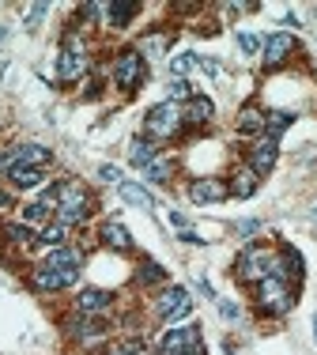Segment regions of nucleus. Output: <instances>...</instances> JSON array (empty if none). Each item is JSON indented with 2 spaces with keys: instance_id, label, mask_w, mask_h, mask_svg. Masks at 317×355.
Masks as SVG:
<instances>
[{
  "instance_id": "obj_3",
  "label": "nucleus",
  "mask_w": 317,
  "mask_h": 355,
  "mask_svg": "<svg viewBox=\"0 0 317 355\" xmlns=\"http://www.w3.org/2000/svg\"><path fill=\"white\" fill-rule=\"evenodd\" d=\"M257 306L268 314H287L291 306H295V295H291L287 280L283 276H265L261 284H257Z\"/></svg>"
},
{
  "instance_id": "obj_22",
  "label": "nucleus",
  "mask_w": 317,
  "mask_h": 355,
  "mask_svg": "<svg viewBox=\"0 0 317 355\" xmlns=\"http://www.w3.org/2000/svg\"><path fill=\"white\" fill-rule=\"evenodd\" d=\"M106 15H110V27H125V23L136 15V4L133 0H117V4L106 8Z\"/></svg>"
},
{
  "instance_id": "obj_29",
  "label": "nucleus",
  "mask_w": 317,
  "mask_h": 355,
  "mask_svg": "<svg viewBox=\"0 0 317 355\" xmlns=\"http://www.w3.org/2000/svg\"><path fill=\"white\" fill-rule=\"evenodd\" d=\"M162 280H166V269H162V265H155V261L140 265V284H162Z\"/></svg>"
},
{
  "instance_id": "obj_35",
  "label": "nucleus",
  "mask_w": 317,
  "mask_h": 355,
  "mask_svg": "<svg viewBox=\"0 0 317 355\" xmlns=\"http://www.w3.org/2000/svg\"><path fill=\"white\" fill-rule=\"evenodd\" d=\"M219 314H223L227 321H238V318H242L238 303H231V298H219Z\"/></svg>"
},
{
  "instance_id": "obj_43",
  "label": "nucleus",
  "mask_w": 317,
  "mask_h": 355,
  "mask_svg": "<svg viewBox=\"0 0 317 355\" xmlns=\"http://www.w3.org/2000/svg\"><path fill=\"white\" fill-rule=\"evenodd\" d=\"M0 208H12V197H8L4 189H0Z\"/></svg>"
},
{
  "instance_id": "obj_46",
  "label": "nucleus",
  "mask_w": 317,
  "mask_h": 355,
  "mask_svg": "<svg viewBox=\"0 0 317 355\" xmlns=\"http://www.w3.org/2000/svg\"><path fill=\"white\" fill-rule=\"evenodd\" d=\"M314 340H317V318H314Z\"/></svg>"
},
{
  "instance_id": "obj_40",
  "label": "nucleus",
  "mask_w": 317,
  "mask_h": 355,
  "mask_svg": "<svg viewBox=\"0 0 317 355\" xmlns=\"http://www.w3.org/2000/svg\"><path fill=\"white\" fill-rule=\"evenodd\" d=\"M197 64L208 72V76H219V64H215V61H208V57H197Z\"/></svg>"
},
{
  "instance_id": "obj_33",
  "label": "nucleus",
  "mask_w": 317,
  "mask_h": 355,
  "mask_svg": "<svg viewBox=\"0 0 317 355\" xmlns=\"http://www.w3.org/2000/svg\"><path fill=\"white\" fill-rule=\"evenodd\" d=\"M4 235L12 238V242H35L30 227H23V223H4Z\"/></svg>"
},
{
  "instance_id": "obj_4",
  "label": "nucleus",
  "mask_w": 317,
  "mask_h": 355,
  "mask_svg": "<svg viewBox=\"0 0 317 355\" xmlns=\"http://www.w3.org/2000/svg\"><path fill=\"white\" fill-rule=\"evenodd\" d=\"M53 151L42 148V144H23V148H8L4 155H0V171L12 174L15 166H27V171H42V166H50Z\"/></svg>"
},
{
  "instance_id": "obj_31",
  "label": "nucleus",
  "mask_w": 317,
  "mask_h": 355,
  "mask_svg": "<svg viewBox=\"0 0 317 355\" xmlns=\"http://www.w3.org/2000/svg\"><path fill=\"white\" fill-rule=\"evenodd\" d=\"M177 99H182V102L193 99V84H189V79H174V84H170V102H177Z\"/></svg>"
},
{
  "instance_id": "obj_41",
  "label": "nucleus",
  "mask_w": 317,
  "mask_h": 355,
  "mask_svg": "<svg viewBox=\"0 0 317 355\" xmlns=\"http://www.w3.org/2000/svg\"><path fill=\"white\" fill-rule=\"evenodd\" d=\"M170 223H174V227H182V231H189V220H185L182 212H170Z\"/></svg>"
},
{
  "instance_id": "obj_45",
  "label": "nucleus",
  "mask_w": 317,
  "mask_h": 355,
  "mask_svg": "<svg viewBox=\"0 0 317 355\" xmlns=\"http://www.w3.org/2000/svg\"><path fill=\"white\" fill-rule=\"evenodd\" d=\"M4 38H8V27H0V46H4Z\"/></svg>"
},
{
  "instance_id": "obj_28",
  "label": "nucleus",
  "mask_w": 317,
  "mask_h": 355,
  "mask_svg": "<svg viewBox=\"0 0 317 355\" xmlns=\"http://www.w3.org/2000/svg\"><path fill=\"white\" fill-rule=\"evenodd\" d=\"M64 235H68V227H64V223H53V227H46L42 231V246H50V249H61L64 246Z\"/></svg>"
},
{
  "instance_id": "obj_12",
  "label": "nucleus",
  "mask_w": 317,
  "mask_h": 355,
  "mask_svg": "<svg viewBox=\"0 0 317 355\" xmlns=\"http://www.w3.org/2000/svg\"><path fill=\"white\" fill-rule=\"evenodd\" d=\"M276 155H280V148H276V140L268 136V140H261L253 151H249V171H253L257 178L268 174V171L276 166Z\"/></svg>"
},
{
  "instance_id": "obj_13",
  "label": "nucleus",
  "mask_w": 317,
  "mask_h": 355,
  "mask_svg": "<svg viewBox=\"0 0 317 355\" xmlns=\"http://www.w3.org/2000/svg\"><path fill=\"white\" fill-rule=\"evenodd\" d=\"M291 53H295V38H291V35H272V38L265 42V64H268V68L283 64Z\"/></svg>"
},
{
  "instance_id": "obj_5",
  "label": "nucleus",
  "mask_w": 317,
  "mask_h": 355,
  "mask_svg": "<svg viewBox=\"0 0 317 355\" xmlns=\"http://www.w3.org/2000/svg\"><path fill=\"white\" fill-rule=\"evenodd\" d=\"M276 257L268 253V249H246V253L238 257V265H234V272H238V280H249V284H261L265 276H276Z\"/></svg>"
},
{
  "instance_id": "obj_32",
  "label": "nucleus",
  "mask_w": 317,
  "mask_h": 355,
  "mask_svg": "<svg viewBox=\"0 0 317 355\" xmlns=\"http://www.w3.org/2000/svg\"><path fill=\"white\" fill-rule=\"evenodd\" d=\"M46 215H50V204H46V200H38V204H27V208H23V220H27V223H42Z\"/></svg>"
},
{
  "instance_id": "obj_19",
  "label": "nucleus",
  "mask_w": 317,
  "mask_h": 355,
  "mask_svg": "<svg viewBox=\"0 0 317 355\" xmlns=\"http://www.w3.org/2000/svg\"><path fill=\"white\" fill-rule=\"evenodd\" d=\"M231 193H234V197H242V200L253 197V193H257V174L249 171V166H242V171L234 174V182H231Z\"/></svg>"
},
{
  "instance_id": "obj_23",
  "label": "nucleus",
  "mask_w": 317,
  "mask_h": 355,
  "mask_svg": "<svg viewBox=\"0 0 317 355\" xmlns=\"http://www.w3.org/2000/svg\"><path fill=\"white\" fill-rule=\"evenodd\" d=\"M291 121H295V114H291V110H276V114H268V117H265V133L276 140V136H280L283 128L291 125Z\"/></svg>"
},
{
  "instance_id": "obj_10",
  "label": "nucleus",
  "mask_w": 317,
  "mask_h": 355,
  "mask_svg": "<svg viewBox=\"0 0 317 355\" xmlns=\"http://www.w3.org/2000/svg\"><path fill=\"white\" fill-rule=\"evenodd\" d=\"M189 310H193V298H189V291H185V287H170V291H162V298H159V314H162L166 321L185 318Z\"/></svg>"
},
{
  "instance_id": "obj_16",
  "label": "nucleus",
  "mask_w": 317,
  "mask_h": 355,
  "mask_svg": "<svg viewBox=\"0 0 317 355\" xmlns=\"http://www.w3.org/2000/svg\"><path fill=\"white\" fill-rule=\"evenodd\" d=\"M211 114H215V106L204 95H193L189 106H185V121H193V125H204V121H211Z\"/></svg>"
},
{
  "instance_id": "obj_17",
  "label": "nucleus",
  "mask_w": 317,
  "mask_h": 355,
  "mask_svg": "<svg viewBox=\"0 0 317 355\" xmlns=\"http://www.w3.org/2000/svg\"><path fill=\"white\" fill-rule=\"evenodd\" d=\"M238 133L242 136H257V133H265V114L257 106H246L238 114Z\"/></svg>"
},
{
  "instance_id": "obj_38",
  "label": "nucleus",
  "mask_w": 317,
  "mask_h": 355,
  "mask_svg": "<svg viewBox=\"0 0 317 355\" xmlns=\"http://www.w3.org/2000/svg\"><path fill=\"white\" fill-rule=\"evenodd\" d=\"M257 231H261V223H257V220H242L238 223V235H257Z\"/></svg>"
},
{
  "instance_id": "obj_24",
  "label": "nucleus",
  "mask_w": 317,
  "mask_h": 355,
  "mask_svg": "<svg viewBox=\"0 0 317 355\" xmlns=\"http://www.w3.org/2000/svg\"><path fill=\"white\" fill-rule=\"evenodd\" d=\"M68 329L79 336V340H99L106 325H99V321H84V318H79V321H68Z\"/></svg>"
},
{
  "instance_id": "obj_18",
  "label": "nucleus",
  "mask_w": 317,
  "mask_h": 355,
  "mask_svg": "<svg viewBox=\"0 0 317 355\" xmlns=\"http://www.w3.org/2000/svg\"><path fill=\"white\" fill-rule=\"evenodd\" d=\"M121 200H128L136 208H155V197L144 185H133V182H121Z\"/></svg>"
},
{
  "instance_id": "obj_30",
  "label": "nucleus",
  "mask_w": 317,
  "mask_h": 355,
  "mask_svg": "<svg viewBox=\"0 0 317 355\" xmlns=\"http://www.w3.org/2000/svg\"><path fill=\"white\" fill-rule=\"evenodd\" d=\"M193 64H197V57H193V53H177V57L170 61V72H174V79H185V72H189Z\"/></svg>"
},
{
  "instance_id": "obj_20",
  "label": "nucleus",
  "mask_w": 317,
  "mask_h": 355,
  "mask_svg": "<svg viewBox=\"0 0 317 355\" xmlns=\"http://www.w3.org/2000/svg\"><path fill=\"white\" fill-rule=\"evenodd\" d=\"M79 261H84L79 249L61 246V249H53V253H50V261H46V265H53V269H79Z\"/></svg>"
},
{
  "instance_id": "obj_7",
  "label": "nucleus",
  "mask_w": 317,
  "mask_h": 355,
  "mask_svg": "<svg viewBox=\"0 0 317 355\" xmlns=\"http://www.w3.org/2000/svg\"><path fill=\"white\" fill-rule=\"evenodd\" d=\"M79 280V269H53V265H38L30 272V284L38 291H61V287H72Z\"/></svg>"
},
{
  "instance_id": "obj_42",
  "label": "nucleus",
  "mask_w": 317,
  "mask_h": 355,
  "mask_svg": "<svg viewBox=\"0 0 317 355\" xmlns=\"http://www.w3.org/2000/svg\"><path fill=\"white\" fill-rule=\"evenodd\" d=\"M177 238H182V242H189V246H197V242H200V235H197V231H182Z\"/></svg>"
},
{
  "instance_id": "obj_27",
  "label": "nucleus",
  "mask_w": 317,
  "mask_h": 355,
  "mask_svg": "<svg viewBox=\"0 0 317 355\" xmlns=\"http://www.w3.org/2000/svg\"><path fill=\"white\" fill-rule=\"evenodd\" d=\"M144 178L155 182V185H166L170 182V163H166V159H155L151 166H144Z\"/></svg>"
},
{
  "instance_id": "obj_44",
  "label": "nucleus",
  "mask_w": 317,
  "mask_h": 355,
  "mask_svg": "<svg viewBox=\"0 0 317 355\" xmlns=\"http://www.w3.org/2000/svg\"><path fill=\"white\" fill-rule=\"evenodd\" d=\"M182 355H204V348L197 344V348H189V352H182Z\"/></svg>"
},
{
  "instance_id": "obj_21",
  "label": "nucleus",
  "mask_w": 317,
  "mask_h": 355,
  "mask_svg": "<svg viewBox=\"0 0 317 355\" xmlns=\"http://www.w3.org/2000/svg\"><path fill=\"white\" fill-rule=\"evenodd\" d=\"M128 159H133V166H151L155 163V148H151V140H133V148H128Z\"/></svg>"
},
{
  "instance_id": "obj_14",
  "label": "nucleus",
  "mask_w": 317,
  "mask_h": 355,
  "mask_svg": "<svg viewBox=\"0 0 317 355\" xmlns=\"http://www.w3.org/2000/svg\"><path fill=\"white\" fill-rule=\"evenodd\" d=\"M110 303H113V295L102 291V287H84L76 298L79 314H102V310H110Z\"/></svg>"
},
{
  "instance_id": "obj_37",
  "label": "nucleus",
  "mask_w": 317,
  "mask_h": 355,
  "mask_svg": "<svg viewBox=\"0 0 317 355\" xmlns=\"http://www.w3.org/2000/svg\"><path fill=\"white\" fill-rule=\"evenodd\" d=\"M238 46H242V53H257L261 50V38L257 35H238Z\"/></svg>"
},
{
  "instance_id": "obj_9",
  "label": "nucleus",
  "mask_w": 317,
  "mask_h": 355,
  "mask_svg": "<svg viewBox=\"0 0 317 355\" xmlns=\"http://www.w3.org/2000/svg\"><path fill=\"white\" fill-rule=\"evenodd\" d=\"M200 344V325H182V329H170L166 336H162V355H182L189 348H197Z\"/></svg>"
},
{
  "instance_id": "obj_36",
  "label": "nucleus",
  "mask_w": 317,
  "mask_h": 355,
  "mask_svg": "<svg viewBox=\"0 0 317 355\" xmlns=\"http://www.w3.org/2000/svg\"><path fill=\"white\" fill-rule=\"evenodd\" d=\"M46 12H50V4H35V8L27 12V27H38V23L46 19Z\"/></svg>"
},
{
  "instance_id": "obj_25",
  "label": "nucleus",
  "mask_w": 317,
  "mask_h": 355,
  "mask_svg": "<svg viewBox=\"0 0 317 355\" xmlns=\"http://www.w3.org/2000/svg\"><path fill=\"white\" fill-rule=\"evenodd\" d=\"M8 178H12L19 189H35V185H42V171H27V166H15Z\"/></svg>"
},
{
  "instance_id": "obj_1",
  "label": "nucleus",
  "mask_w": 317,
  "mask_h": 355,
  "mask_svg": "<svg viewBox=\"0 0 317 355\" xmlns=\"http://www.w3.org/2000/svg\"><path fill=\"white\" fill-rule=\"evenodd\" d=\"M46 204H57V223L72 227V223H84L91 215V193L79 182H57L46 197Z\"/></svg>"
},
{
  "instance_id": "obj_26",
  "label": "nucleus",
  "mask_w": 317,
  "mask_h": 355,
  "mask_svg": "<svg viewBox=\"0 0 317 355\" xmlns=\"http://www.w3.org/2000/svg\"><path fill=\"white\" fill-rule=\"evenodd\" d=\"M166 46H170V35H151L140 42V57L144 53H148V57H159V53H166Z\"/></svg>"
},
{
  "instance_id": "obj_39",
  "label": "nucleus",
  "mask_w": 317,
  "mask_h": 355,
  "mask_svg": "<svg viewBox=\"0 0 317 355\" xmlns=\"http://www.w3.org/2000/svg\"><path fill=\"white\" fill-rule=\"evenodd\" d=\"M99 178H102V182H117L121 171H117V166H99Z\"/></svg>"
},
{
  "instance_id": "obj_6",
  "label": "nucleus",
  "mask_w": 317,
  "mask_h": 355,
  "mask_svg": "<svg viewBox=\"0 0 317 355\" xmlns=\"http://www.w3.org/2000/svg\"><path fill=\"white\" fill-rule=\"evenodd\" d=\"M144 76H148V64H144V57L136 50L121 53V57L113 61V84L125 87V91H133L136 84H144Z\"/></svg>"
},
{
  "instance_id": "obj_47",
  "label": "nucleus",
  "mask_w": 317,
  "mask_h": 355,
  "mask_svg": "<svg viewBox=\"0 0 317 355\" xmlns=\"http://www.w3.org/2000/svg\"><path fill=\"white\" fill-rule=\"evenodd\" d=\"M140 355H148V352H140Z\"/></svg>"
},
{
  "instance_id": "obj_11",
  "label": "nucleus",
  "mask_w": 317,
  "mask_h": 355,
  "mask_svg": "<svg viewBox=\"0 0 317 355\" xmlns=\"http://www.w3.org/2000/svg\"><path fill=\"white\" fill-rule=\"evenodd\" d=\"M84 72H87L84 50H64L61 57H57V79H61V84H76Z\"/></svg>"
},
{
  "instance_id": "obj_8",
  "label": "nucleus",
  "mask_w": 317,
  "mask_h": 355,
  "mask_svg": "<svg viewBox=\"0 0 317 355\" xmlns=\"http://www.w3.org/2000/svg\"><path fill=\"white\" fill-rule=\"evenodd\" d=\"M189 197L197 200V204H219V200L231 197V185H227L223 178H197V182L189 185Z\"/></svg>"
},
{
  "instance_id": "obj_15",
  "label": "nucleus",
  "mask_w": 317,
  "mask_h": 355,
  "mask_svg": "<svg viewBox=\"0 0 317 355\" xmlns=\"http://www.w3.org/2000/svg\"><path fill=\"white\" fill-rule=\"evenodd\" d=\"M102 242L110 249H117V253H128V249H133V235H128L125 223H117V220L102 223Z\"/></svg>"
},
{
  "instance_id": "obj_34",
  "label": "nucleus",
  "mask_w": 317,
  "mask_h": 355,
  "mask_svg": "<svg viewBox=\"0 0 317 355\" xmlns=\"http://www.w3.org/2000/svg\"><path fill=\"white\" fill-rule=\"evenodd\" d=\"M144 348L140 344H133V340H125V344H110V348H106V355H140Z\"/></svg>"
},
{
  "instance_id": "obj_2",
  "label": "nucleus",
  "mask_w": 317,
  "mask_h": 355,
  "mask_svg": "<svg viewBox=\"0 0 317 355\" xmlns=\"http://www.w3.org/2000/svg\"><path fill=\"white\" fill-rule=\"evenodd\" d=\"M182 121H185V114L177 110V102H159V106H151L148 117H144V133H148L151 140H170V136H177Z\"/></svg>"
}]
</instances>
